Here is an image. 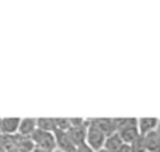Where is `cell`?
Here are the masks:
<instances>
[{
    "instance_id": "obj_8",
    "label": "cell",
    "mask_w": 160,
    "mask_h": 152,
    "mask_svg": "<svg viewBox=\"0 0 160 152\" xmlns=\"http://www.w3.org/2000/svg\"><path fill=\"white\" fill-rule=\"evenodd\" d=\"M37 130V118L32 117H25V118L20 120V125H18V134L20 137H24V138H30Z\"/></svg>"
},
{
    "instance_id": "obj_17",
    "label": "cell",
    "mask_w": 160,
    "mask_h": 152,
    "mask_svg": "<svg viewBox=\"0 0 160 152\" xmlns=\"http://www.w3.org/2000/svg\"><path fill=\"white\" fill-rule=\"evenodd\" d=\"M0 135H2V134H0Z\"/></svg>"
},
{
    "instance_id": "obj_14",
    "label": "cell",
    "mask_w": 160,
    "mask_h": 152,
    "mask_svg": "<svg viewBox=\"0 0 160 152\" xmlns=\"http://www.w3.org/2000/svg\"><path fill=\"white\" fill-rule=\"evenodd\" d=\"M118 152H132V148H131L129 144H124L121 148H119Z\"/></svg>"
},
{
    "instance_id": "obj_15",
    "label": "cell",
    "mask_w": 160,
    "mask_h": 152,
    "mask_svg": "<svg viewBox=\"0 0 160 152\" xmlns=\"http://www.w3.org/2000/svg\"><path fill=\"white\" fill-rule=\"evenodd\" d=\"M97 152H108V151H105L104 148H102V149H100V151H97Z\"/></svg>"
},
{
    "instance_id": "obj_6",
    "label": "cell",
    "mask_w": 160,
    "mask_h": 152,
    "mask_svg": "<svg viewBox=\"0 0 160 152\" xmlns=\"http://www.w3.org/2000/svg\"><path fill=\"white\" fill-rule=\"evenodd\" d=\"M94 127H97L105 137L111 135V134L117 133L115 130V123H114V118L111 117H97V118H93V120H88Z\"/></svg>"
},
{
    "instance_id": "obj_12",
    "label": "cell",
    "mask_w": 160,
    "mask_h": 152,
    "mask_svg": "<svg viewBox=\"0 0 160 152\" xmlns=\"http://www.w3.org/2000/svg\"><path fill=\"white\" fill-rule=\"evenodd\" d=\"M37 130L45 133H55V123L52 117H39L37 118Z\"/></svg>"
},
{
    "instance_id": "obj_16",
    "label": "cell",
    "mask_w": 160,
    "mask_h": 152,
    "mask_svg": "<svg viewBox=\"0 0 160 152\" xmlns=\"http://www.w3.org/2000/svg\"><path fill=\"white\" fill-rule=\"evenodd\" d=\"M52 152H61V151H58V149H55V151H52Z\"/></svg>"
},
{
    "instance_id": "obj_2",
    "label": "cell",
    "mask_w": 160,
    "mask_h": 152,
    "mask_svg": "<svg viewBox=\"0 0 160 152\" xmlns=\"http://www.w3.org/2000/svg\"><path fill=\"white\" fill-rule=\"evenodd\" d=\"M30 139L32 141L34 148L38 152H52L56 149L53 133H45V131L35 130V133L30 137Z\"/></svg>"
},
{
    "instance_id": "obj_1",
    "label": "cell",
    "mask_w": 160,
    "mask_h": 152,
    "mask_svg": "<svg viewBox=\"0 0 160 152\" xmlns=\"http://www.w3.org/2000/svg\"><path fill=\"white\" fill-rule=\"evenodd\" d=\"M136 121H138V118H135V117H119V118H114L117 134L121 137L124 144H132L135 139H138L141 137L139 135Z\"/></svg>"
},
{
    "instance_id": "obj_7",
    "label": "cell",
    "mask_w": 160,
    "mask_h": 152,
    "mask_svg": "<svg viewBox=\"0 0 160 152\" xmlns=\"http://www.w3.org/2000/svg\"><path fill=\"white\" fill-rule=\"evenodd\" d=\"M20 117H4L0 118V134L2 135H14L18 131Z\"/></svg>"
},
{
    "instance_id": "obj_13",
    "label": "cell",
    "mask_w": 160,
    "mask_h": 152,
    "mask_svg": "<svg viewBox=\"0 0 160 152\" xmlns=\"http://www.w3.org/2000/svg\"><path fill=\"white\" fill-rule=\"evenodd\" d=\"M75 152H94L93 149H90V148L87 147L86 144H82V145H79L78 148H76V151Z\"/></svg>"
},
{
    "instance_id": "obj_4",
    "label": "cell",
    "mask_w": 160,
    "mask_h": 152,
    "mask_svg": "<svg viewBox=\"0 0 160 152\" xmlns=\"http://www.w3.org/2000/svg\"><path fill=\"white\" fill-rule=\"evenodd\" d=\"M55 144H56V149L61 152H75L76 151V145L73 144V141L70 139V137L68 135L66 131H55Z\"/></svg>"
},
{
    "instance_id": "obj_5",
    "label": "cell",
    "mask_w": 160,
    "mask_h": 152,
    "mask_svg": "<svg viewBox=\"0 0 160 152\" xmlns=\"http://www.w3.org/2000/svg\"><path fill=\"white\" fill-rule=\"evenodd\" d=\"M136 124H138L139 135L145 137V135H148V134L158 130L160 120L156 118V117H141V118H138Z\"/></svg>"
},
{
    "instance_id": "obj_3",
    "label": "cell",
    "mask_w": 160,
    "mask_h": 152,
    "mask_svg": "<svg viewBox=\"0 0 160 152\" xmlns=\"http://www.w3.org/2000/svg\"><path fill=\"white\" fill-rule=\"evenodd\" d=\"M107 137L101 133L97 127H94L90 121H87V128H86V139L84 144L87 145L90 149H93L94 152L102 149L104 147V142Z\"/></svg>"
},
{
    "instance_id": "obj_11",
    "label": "cell",
    "mask_w": 160,
    "mask_h": 152,
    "mask_svg": "<svg viewBox=\"0 0 160 152\" xmlns=\"http://www.w3.org/2000/svg\"><path fill=\"white\" fill-rule=\"evenodd\" d=\"M122 145H124V142H122L121 137H119L117 133H114V134H111V135H108L107 138H105L104 147L102 148L108 152H118Z\"/></svg>"
},
{
    "instance_id": "obj_10",
    "label": "cell",
    "mask_w": 160,
    "mask_h": 152,
    "mask_svg": "<svg viewBox=\"0 0 160 152\" xmlns=\"http://www.w3.org/2000/svg\"><path fill=\"white\" fill-rule=\"evenodd\" d=\"M146 152H160V137L156 131L142 137Z\"/></svg>"
},
{
    "instance_id": "obj_9",
    "label": "cell",
    "mask_w": 160,
    "mask_h": 152,
    "mask_svg": "<svg viewBox=\"0 0 160 152\" xmlns=\"http://www.w3.org/2000/svg\"><path fill=\"white\" fill-rule=\"evenodd\" d=\"M86 128H87V121H86L83 125H78V127H70L69 130L66 131L68 135L70 137V139L73 141V144H75L76 147H79V145L84 144V139H86Z\"/></svg>"
}]
</instances>
